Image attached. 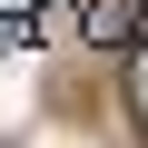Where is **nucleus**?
Returning a JSON list of instances; mask_svg holds the SVG:
<instances>
[{
    "instance_id": "obj_1",
    "label": "nucleus",
    "mask_w": 148,
    "mask_h": 148,
    "mask_svg": "<svg viewBox=\"0 0 148 148\" xmlns=\"http://www.w3.org/2000/svg\"><path fill=\"white\" fill-rule=\"evenodd\" d=\"M79 30H89V49H128L138 40V0H89Z\"/></svg>"
}]
</instances>
